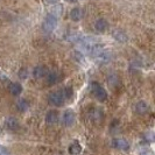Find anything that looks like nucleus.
Returning <instances> with one entry per match:
<instances>
[{
  "mask_svg": "<svg viewBox=\"0 0 155 155\" xmlns=\"http://www.w3.org/2000/svg\"><path fill=\"white\" fill-rule=\"evenodd\" d=\"M46 121L49 125L56 124V123L58 121V113H57V111H55V110H50V111L47 113Z\"/></svg>",
  "mask_w": 155,
  "mask_h": 155,
  "instance_id": "obj_7",
  "label": "nucleus"
},
{
  "mask_svg": "<svg viewBox=\"0 0 155 155\" xmlns=\"http://www.w3.org/2000/svg\"><path fill=\"white\" fill-rule=\"evenodd\" d=\"M107 21L105 20V19H98L96 22H94V28H96V31H99V33H103V31H105L107 29Z\"/></svg>",
  "mask_w": 155,
  "mask_h": 155,
  "instance_id": "obj_9",
  "label": "nucleus"
},
{
  "mask_svg": "<svg viewBox=\"0 0 155 155\" xmlns=\"http://www.w3.org/2000/svg\"><path fill=\"white\" fill-rule=\"evenodd\" d=\"M81 152H82V146H81V143H78L77 141H75L72 145H70L69 153L71 155H78L81 154Z\"/></svg>",
  "mask_w": 155,
  "mask_h": 155,
  "instance_id": "obj_14",
  "label": "nucleus"
},
{
  "mask_svg": "<svg viewBox=\"0 0 155 155\" xmlns=\"http://www.w3.org/2000/svg\"><path fill=\"white\" fill-rule=\"evenodd\" d=\"M149 107H148V104L147 103H145V101H139V103H137V105H135V112L138 113V114H145V113H147Z\"/></svg>",
  "mask_w": 155,
  "mask_h": 155,
  "instance_id": "obj_11",
  "label": "nucleus"
},
{
  "mask_svg": "<svg viewBox=\"0 0 155 155\" xmlns=\"http://www.w3.org/2000/svg\"><path fill=\"white\" fill-rule=\"evenodd\" d=\"M51 12H53L51 14L57 18V16L61 15V14L63 13V7H62V6H60V5H56V6H54V7H53V11H51Z\"/></svg>",
  "mask_w": 155,
  "mask_h": 155,
  "instance_id": "obj_16",
  "label": "nucleus"
},
{
  "mask_svg": "<svg viewBox=\"0 0 155 155\" xmlns=\"http://www.w3.org/2000/svg\"><path fill=\"white\" fill-rule=\"evenodd\" d=\"M46 76H47V81H48V84H49V85L55 84V83L58 81V77H60L56 71H50V72L47 74Z\"/></svg>",
  "mask_w": 155,
  "mask_h": 155,
  "instance_id": "obj_13",
  "label": "nucleus"
},
{
  "mask_svg": "<svg viewBox=\"0 0 155 155\" xmlns=\"http://www.w3.org/2000/svg\"><path fill=\"white\" fill-rule=\"evenodd\" d=\"M16 107H18V110L20 112H25V111H27L28 107H29V103H28L27 99H25V98L19 99L18 103H16Z\"/></svg>",
  "mask_w": 155,
  "mask_h": 155,
  "instance_id": "obj_15",
  "label": "nucleus"
},
{
  "mask_svg": "<svg viewBox=\"0 0 155 155\" xmlns=\"http://www.w3.org/2000/svg\"><path fill=\"white\" fill-rule=\"evenodd\" d=\"M82 16H83V12H82V9L81 8H74V9H71V12H70V19L72 20V21H75V22H77L79 21L81 19H82Z\"/></svg>",
  "mask_w": 155,
  "mask_h": 155,
  "instance_id": "obj_10",
  "label": "nucleus"
},
{
  "mask_svg": "<svg viewBox=\"0 0 155 155\" xmlns=\"http://www.w3.org/2000/svg\"><path fill=\"white\" fill-rule=\"evenodd\" d=\"M141 155H153V152L152 150H143V152H141Z\"/></svg>",
  "mask_w": 155,
  "mask_h": 155,
  "instance_id": "obj_22",
  "label": "nucleus"
},
{
  "mask_svg": "<svg viewBox=\"0 0 155 155\" xmlns=\"http://www.w3.org/2000/svg\"><path fill=\"white\" fill-rule=\"evenodd\" d=\"M0 155H11V152L8 150V148L0 146Z\"/></svg>",
  "mask_w": 155,
  "mask_h": 155,
  "instance_id": "obj_21",
  "label": "nucleus"
},
{
  "mask_svg": "<svg viewBox=\"0 0 155 155\" xmlns=\"http://www.w3.org/2000/svg\"><path fill=\"white\" fill-rule=\"evenodd\" d=\"M113 35H114V38H116L117 40H119V41H121V42L126 41V34H125V33H123V31H116Z\"/></svg>",
  "mask_w": 155,
  "mask_h": 155,
  "instance_id": "obj_17",
  "label": "nucleus"
},
{
  "mask_svg": "<svg viewBox=\"0 0 155 155\" xmlns=\"http://www.w3.org/2000/svg\"><path fill=\"white\" fill-rule=\"evenodd\" d=\"M48 74L46 67H42V65H38L35 67L33 70V76L35 78H43Z\"/></svg>",
  "mask_w": 155,
  "mask_h": 155,
  "instance_id": "obj_8",
  "label": "nucleus"
},
{
  "mask_svg": "<svg viewBox=\"0 0 155 155\" xmlns=\"http://www.w3.org/2000/svg\"><path fill=\"white\" fill-rule=\"evenodd\" d=\"M92 92H93V94H94V97H96L97 99H99L101 101H106V98H107L106 91H105L99 84H97V83H93L92 84Z\"/></svg>",
  "mask_w": 155,
  "mask_h": 155,
  "instance_id": "obj_3",
  "label": "nucleus"
},
{
  "mask_svg": "<svg viewBox=\"0 0 155 155\" xmlns=\"http://www.w3.org/2000/svg\"><path fill=\"white\" fill-rule=\"evenodd\" d=\"M5 126L7 127L8 130H11V131H15L19 128V121H18V119H15L14 117H8L6 118V120H5Z\"/></svg>",
  "mask_w": 155,
  "mask_h": 155,
  "instance_id": "obj_5",
  "label": "nucleus"
},
{
  "mask_svg": "<svg viewBox=\"0 0 155 155\" xmlns=\"http://www.w3.org/2000/svg\"><path fill=\"white\" fill-rule=\"evenodd\" d=\"M58 1H60V0H47V2H48V4H53V5L56 4V2H58Z\"/></svg>",
  "mask_w": 155,
  "mask_h": 155,
  "instance_id": "obj_23",
  "label": "nucleus"
},
{
  "mask_svg": "<svg viewBox=\"0 0 155 155\" xmlns=\"http://www.w3.org/2000/svg\"><path fill=\"white\" fill-rule=\"evenodd\" d=\"M57 26V18L51 13L48 14L43 21V29L46 31H53Z\"/></svg>",
  "mask_w": 155,
  "mask_h": 155,
  "instance_id": "obj_1",
  "label": "nucleus"
},
{
  "mask_svg": "<svg viewBox=\"0 0 155 155\" xmlns=\"http://www.w3.org/2000/svg\"><path fill=\"white\" fill-rule=\"evenodd\" d=\"M74 121H75V113L72 112V111H65L64 112V114H63V123L65 126H71V125L74 124Z\"/></svg>",
  "mask_w": 155,
  "mask_h": 155,
  "instance_id": "obj_6",
  "label": "nucleus"
},
{
  "mask_svg": "<svg viewBox=\"0 0 155 155\" xmlns=\"http://www.w3.org/2000/svg\"><path fill=\"white\" fill-rule=\"evenodd\" d=\"M27 76H28L27 69H26V68H21L20 71H19V77L21 78V79H25V78H27Z\"/></svg>",
  "mask_w": 155,
  "mask_h": 155,
  "instance_id": "obj_19",
  "label": "nucleus"
},
{
  "mask_svg": "<svg viewBox=\"0 0 155 155\" xmlns=\"http://www.w3.org/2000/svg\"><path fill=\"white\" fill-rule=\"evenodd\" d=\"M63 96H64V98H67V99H70L71 97H72V87H65L64 90H63Z\"/></svg>",
  "mask_w": 155,
  "mask_h": 155,
  "instance_id": "obj_18",
  "label": "nucleus"
},
{
  "mask_svg": "<svg viewBox=\"0 0 155 155\" xmlns=\"http://www.w3.org/2000/svg\"><path fill=\"white\" fill-rule=\"evenodd\" d=\"M8 90L13 96H19L20 93L22 92V86H21L20 83H11Z\"/></svg>",
  "mask_w": 155,
  "mask_h": 155,
  "instance_id": "obj_12",
  "label": "nucleus"
},
{
  "mask_svg": "<svg viewBox=\"0 0 155 155\" xmlns=\"http://www.w3.org/2000/svg\"><path fill=\"white\" fill-rule=\"evenodd\" d=\"M74 57H75L79 63H82L84 61V56H83L82 53H79V51H75V53H74Z\"/></svg>",
  "mask_w": 155,
  "mask_h": 155,
  "instance_id": "obj_20",
  "label": "nucleus"
},
{
  "mask_svg": "<svg viewBox=\"0 0 155 155\" xmlns=\"http://www.w3.org/2000/svg\"><path fill=\"white\" fill-rule=\"evenodd\" d=\"M112 147L117 148V149H121V150H127L130 148V145L128 142L126 141L125 139H121V138H116V139L112 140L111 142Z\"/></svg>",
  "mask_w": 155,
  "mask_h": 155,
  "instance_id": "obj_4",
  "label": "nucleus"
},
{
  "mask_svg": "<svg viewBox=\"0 0 155 155\" xmlns=\"http://www.w3.org/2000/svg\"><path fill=\"white\" fill-rule=\"evenodd\" d=\"M67 1H68V2H76L77 0H67Z\"/></svg>",
  "mask_w": 155,
  "mask_h": 155,
  "instance_id": "obj_24",
  "label": "nucleus"
},
{
  "mask_svg": "<svg viewBox=\"0 0 155 155\" xmlns=\"http://www.w3.org/2000/svg\"><path fill=\"white\" fill-rule=\"evenodd\" d=\"M48 99H49V103L54 106H62L64 103V96L62 92H53L49 94Z\"/></svg>",
  "mask_w": 155,
  "mask_h": 155,
  "instance_id": "obj_2",
  "label": "nucleus"
}]
</instances>
